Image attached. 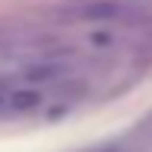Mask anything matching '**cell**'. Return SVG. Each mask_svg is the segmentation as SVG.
<instances>
[{"label": "cell", "mask_w": 152, "mask_h": 152, "mask_svg": "<svg viewBox=\"0 0 152 152\" xmlns=\"http://www.w3.org/2000/svg\"><path fill=\"white\" fill-rule=\"evenodd\" d=\"M61 16L75 20V23H107V20L123 16V7L110 3V0H78V3L61 7Z\"/></svg>", "instance_id": "obj_1"}, {"label": "cell", "mask_w": 152, "mask_h": 152, "mask_svg": "<svg viewBox=\"0 0 152 152\" xmlns=\"http://www.w3.org/2000/svg\"><path fill=\"white\" fill-rule=\"evenodd\" d=\"M91 42H94V45H113L117 36H113L110 29H100V32H94V36H91Z\"/></svg>", "instance_id": "obj_2"}, {"label": "cell", "mask_w": 152, "mask_h": 152, "mask_svg": "<svg viewBox=\"0 0 152 152\" xmlns=\"http://www.w3.org/2000/svg\"><path fill=\"white\" fill-rule=\"evenodd\" d=\"M3 94H7V88H3V84H0V107H3Z\"/></svg>", "instance_id": "obj_3"}]
</instances>
